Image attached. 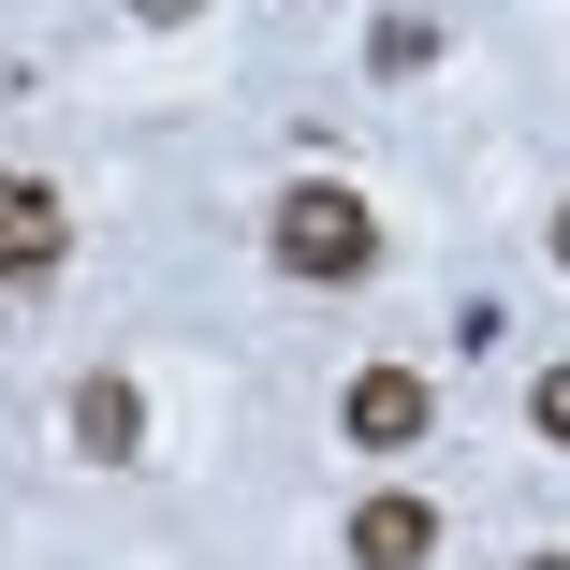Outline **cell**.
Returning a JSON list of instances; mask_svg holds the SVG:
<instances>
[{"label": "cell", "mask_w": 570, "mask_h": 570, "mask_svg": "<svg viewBox=\"0 0 570 570\" xmlns=\"http://www.w3.org/2000/svg\"><path fill=\"white\" fill-rule=\"evenodd\" d=\"M264 264H278V278H307V293L381 278V205H366L352 176H293V190H278V219H264Z\"/></svg>", "instance_id": "1"}, {"label": "cell", "mask_w": 570, "mask_h": 570, "mask_svg": "<svg viewBox=\"0 0 570 570\" xmlns=\"http://www.w3.org/2000/svg\"><path fill=\"white\" fill-rule=\"evenodd\" d=\"M424 424H439L424 366H352V395H336V439L352 453H424Z\"/></svg>", "instance_id": "2"}, {"label": "cell", "mask_w": 570, "mask_h": 570, "mask_svg": "<svg viewBox=\"0 0 570 570\" xmlns=\"http://www.w3.org/2000/svg\"><path fill=\"white\" fill-rule=\"evenodd\" d=\"M73 264V205L59 176H0V278H59Z\"/></svg>", "instance_id": "3"}, {"label": "cell", "mask_w": 570, "mask_h": 570, "mask_svg": "<svg viewBox=\"0 0 570 570\" xmlns=\"http://www.w3.org/2000/svg\"><path fill=\"white\" fill-rule=\"evenodd\" d=\"M59 424H73V453H102V469H132V453H147V381H118V366H88Z\"/></svg>", "instance_id": "4"}, {"label": "cell", "mask_w": 570, "mask_h": 570, "mask_svg": "<svg viewBox=\"0 0 570 570\" xmlns=\"http://www.w3.org/2000/svg\"><path fill=\"white\" fill-rule=\"evenodd\" d=\"M439 556V512L410 498V483H381L366 512H352V570H424Z\"/></svg>", "instance_id": "5"}, {"label": "cell", "mask_w": 570, "mask_h": 570, "mask_svg": "<svg viewBox=\"0 0 570 570\" xmlns=\"http://www.w3.org/2000/svg\"><path fill=\"white\" fill-rule=\"evenodd\" d=\"M366 59H381V73H424V59H439V16H381V45H366Z\"/></svg>", "instance_id": "6"}, {"label": "cell", "mask_w": 570, "mask_h": 570, "mask_svg": "<svg viewBox=\"0 0 570 570\" xmlns=\"http://www.w3.org/2000/svg\"><path fill=\"white\" fill-rule=\"evenodd\" d=\"M527 424H541V439L570 453V366H541V381H527Z\"/></svg>", "instance_id": "7"}, {"label": "cell", "mask_w": 570, "mask_h": 570, "mask_svg": "<svg viewBox=\"0 0 570 570\" xmlns=\"http://www.w3.org/2000/svg\"><path fill=\"white\" fill-rule=\"evenodd\" d=\"M556 264H570V205H556Z\"/></svg>", "instance_id": "8"}, {"label": "cell", "mask_w": 570, "mask_h": 570, "mask_svg": "<svg viewBox=\"0 0 570 570\" xmlns=\"http://www.w3.org/2000/svg\"><path fill=\"white\" fill-rule=\"evenodd\" d=\"M527 570H570V556H527Z\"/></svg>", "instance_id": "9"}]
</instances>
